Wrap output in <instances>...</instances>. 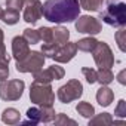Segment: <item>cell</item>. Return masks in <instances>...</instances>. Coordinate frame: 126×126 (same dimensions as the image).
<instances>
[{"label": "cell", "mask_w": 126, "mask_h": 126, "mask_svg": "<svg viewBox=\"0 0 126 126\" xmlns=\"http://www.w3.org/2000/svg\"><path fill=\"white\" fill-rule=\"evenodd\" d=\"M59 47H61L59 45H56V43H53V42H47V43H43V46H42V53H43L45 58H52V56L58 52Z\"/></svg>", "instance_id": "23"}, {"label": "cell", "mask_w": 126, "mask_h": 126, "mask_svg": "<svg viewBox=\"0 0 126 126\" xmlns=\"http://www.w3.org/2000/svg\"><path fill=\"white\" fill-rule=\"evenodd\" d=\"M76 30L79 33H85V34H98L101 33L102 27H101V22L94 18V16H89V15H83L80 16L79 15V19L76 21Z\"/></svg>", "instance_id": "9"}, {"label": "cell", "mask_w": 126, "mask_h": 126, "mask_svg": "<svg viewBox=\"0 0 126 126\" xmlns=\"http://www.w3.org/2000/svg\"><path fill=\"white\" fill-rule=\"evenodd\" d=\"M30 99L36 105H52L55 102V94L50 83L33 82L30 88Z\"/></svg>", "instance_id": "3"}, {"label": "cell", "mask_w": 126, "mask_h": 126, "mask_svg": "<svg viewBox=\"0 0 126 126\" xmlns=\"http://www.w3.org/2000/svg\"><path fill=\"white\" fill-rule=\"evenodd\" d=\"M37 31H39V37H40V40H43V43L52 42V37H53L52 28H49V27H40Z\"/></svg>", "instance_id": "28"}, {"label": "cell", "mask_w": 126, "mask_h": 126, "mask_svg": "<svg viewBox=\"0 0 126 126\" xmlns=\"http://www.w3.org/2000/svg\"><path fill=\"white\" fill-rule=\"evenodd\" d=\"M24 6V0H6V8L11 11H16L19 12Z\"/></svg>", "instance_id": "31"}, {"label": "cell", "mask_w": 126, "mask_h": 126, "mask_svg": "<svg viewBox=\"0 0 126 126\" xmlns=\"http://www.w3.org/2000/svg\"><path fill=\"white\" fill-rule=\"evenodd\" d=\"M24 21L28 24H36L42 15H43V8L40 0H24Z\"/></svg>", "instance_id": "8"}, {"label": "cell", "mask_w": 126, "mask_h": 126, "mask_svg": "<svg viewBox=\"0 0 126 126\" xmlns=\"http://www.w3.org/2000/svg\"><path fill=\"white\" fill-rule=\"evenodd\" d=\"M94 61L99 68H111L114 65V55L110 49V46L104 42H98L95 49L92 50Z\"/></svg>", "instance_id": "7"}, {"label": "cell", "mask_w": 126, "mask_h": 126, "mask_svg": "<svg viewBox=\"0 0 126 126\" xmlns=\"http://www.w3.org/2000/svg\"><path fill=\"white\" fill-rule=\"evenodd\" d=\"M76 53H77V46H76V43L67 42L65 45H62V46L58 49V52L52 56V59H55L56 62H68V61H71V59L76 56Z\"/></svg>", "instance_id": "12"}, {"label": "cell", "mask_w": 126, "mask_h": 126, "mask_svg": "<svg viewBox=\"0 0 126 126\" xmlns=\"http://www.w3.org/2000/svg\"><path fill=\"white\" fill-rule=\"evenodd\" d=\"M30 53V45L22 36H16L12 40V55L15 61H22Z\"/></svg>", "instance_id": "11"}, {"label": "cell", "mask_w": 126, "mask_h": 126, "mask_svg": "<svg viewBox=\"0 0 126 126\" xmlns=\"http://www.w3.org/2000/svg\"><path fill=\"white\" fill-rule=\"evenodd\" d=\"M114 99V92L107 86V85H102L98 92H96V101L101 107H108Z\"/></svg>", "instance_id": "13"}, {"label": "cell", "mask_w": 126, "mask_h": 126, "mask_svg": "<svg viewBox=\"0 0 126 126\" xmlns=\"http://www.w3.org/2000/svg\"><path fill=\"white\" fill-rule=\"evenodd\" d=\"M83 94V85L73 79V80H68L65 85H62L59 89H58V99L64 104H68L74 99H79Z\"/></svg>", "instance_id": "6"}, {"label": "cell", "mask_w": 126, "mask_h": 126, "mask_svg": "<svg viewBox=\"0 0 126 126\" xmlns=\"http://www.w3.org/2000/svg\"><path fill=\"white\" fill-rule=\"evenodd\" d=\"M65 74L64 68L59 67V65H50L49 68L46 70H39L34 73V82H39V83H50L52 80H59L62 79Z\"/></svg>", "instance_id": "10"}, {"label": "cell", "mask_w": 126, "mask_h": 126, "mask_svg": "<svg viewBox=\"0 0 126 126\" xmlns=\"http://www.w3.org/2000/svg\"><path fill=\"white\" fill-rule=\"evenodd\" d=\"M2 21L8 25H15L18 21H19V12L16 11H11V9H6L3 11V15H2Z\"/></svg>", "instance_id": "22"}, {"label": "cell", "mask_w": 126, "mask_h": 126, "mask_svg": "<svg viewBox=\"0 0 126 126\" xmlns=\"http://www.w3.org/2000/svg\"><path fill=\"white\" fill-rule=\"evenodd\" d=\"M105 2H107V0H79L80 8H83L86 11H91V12L99 11L105 5Z\"/></svg>", "instance_id": "16"}, {"label": "cell", "mask_w": 126, "mask_h": 126, "mask_svg": "<svg viewBox=\"0 0 126 126\" xmlns=\"http://www.w3.org/2000/svg\"><path fill=\"white\" fill-rule=\"evenodd\" d=\"M113 123V117L108 114V113H101L98 116H92L91 120H89V126H98V125H111Z\"/></svg>", "instance_id": "20"}, {"label": "cell", "mask_w": 126, "mask_h": 126, "mask_svg": "<svg viewBox=\"0 0 126 126\" xmlns=\"http://www.w3.org/2000/svg\"><path fill=\"white\" fill-rule=\"evenodd\" d=\"M56 126H62V125H73V126H76L77 123H76V120H73V119H70V117H67L64 113H59V114H56L55 116V119L52 120Z\"/></svg>", "instance_id": "27"}, {"label": "cell", "mask_w": 126, "mask_h": 126, "mask_svg": "<svg viewBox=\"0 0 126 126\" xmlns=\"http://www.w3.org/2000/svg\"><path fill=\"white\" fill-rule=\"evenodd\" d=\"M125 76H126V70H122V71L119 73V76H117V80H119L120 85H126V79H125Z\"/></svg>", "instance_id": "34"}, {"label": "cell", "mask_w": 126, "mask_h": 126, "mask_svg": "<svg viewBox=\"0 0 126 126\" xmlns=\"http://www.w3.org/2000/svg\"><path fill=\"white\" fill-rule=\"evenodd\" d=\"M27 117H28V120L25 123H31V125L40 123V108H37V107L28 108L27 110Z\"/></svg>", "instance_id": "25"}, {"label": "cell", "mask_w": 126, "mask_h": 126, "mask_svg": "<svg viewBox=\"0 0 126 126\" xmlns=\"http://www.w3.org/2000/svg\"><path fill=\"white\" fill-rule=\"evenodd\" d=\"M2 15H3V9L0 8V19H2Z\"/></svg>", "instance_id": "35"}, {"label": "cell", "mask_w": 126, "mask_h": 126, "mask_svg": "<svg viewBox=\"0 0 126 126\" xmlns=\"http://www.w3.org/2000/svg\"><path fill=\"white\" fill-rule=\"evenodd\" d=\"M116 42L119 45V49L122 52H125L126 50V46H125V43H126V30L123 27H120V30L116 33Z\"/></svg>", "instance_id": "29"}, {"label": "cell", "mask_w": 126, "mask_h": 126, "mask_svg": "<svg viewBox=\"0 0 126 126\" xmlns=\"http://www.w3.org/2000/svg\"><path fill=\"white\" fill-rule=\"evenodd\" d=\"M99 18L111 27L126 25V5L125 3H108L104 11L99 12Z\"/></svg>", "instance_id": "2"}, {"label": "cell", "mask_w": 126, "mask_h": 126, "mask_svg": "<svg viewBox=\"0 0 126 126\" xmlns=\"http://www.w3.org/2000/svg\"><path fill=\"white\" fill-rule=\"evenodd\" d=\"M114 114L119 116V117H125L126 116V102H125V99L119 101V104H117V107L114 110Z\"/></svg>", "instance_id": "32"}, {"label": "cell", "mask_w": 126, "mask_h": 126, "mask_svg": "<svg viewBox=\"0 0 126 126\" xmlns=\"http://www.w3.org/2000/svg\"><path fill=\"white\" fill-rule=\"evenodd\" d=\"M43 16L49 22H73L80 15L79 0H46L42 5Z\"/></svg>", "instance_id": "1"}, {"label": "cell", "mask_w": 126, "mask_h": 126, "mask_svg": "<svg viewBox=\"0 0 126 126\" xmlns=\"http://www.w3.org/2000/svg\"><path fill=\"white\" fill-rule=\"evenodd\" d=\"M21 120V113L15 108H6L2 113V122L6 125H16Z\"/></svg>", "instance_id": "15"}, {"label": "cell", "mask_w": 126, "mask_h": 126, "mask_svg": "<svg viewBox=\"0 0 126 126\" xmlns=\"http://www.w3.org/2000/svg\"><path fill=\"white\" fill-rule=\"evenodd\" d=\"M25 83L19 79L16 80H3L0 85V98L3 101H16L22 96Z\"/></svg>", "instance_id": "5"}, {"label": "cell", "mask_w": 126, "mask_h": 126, "mask_svg": "<svg viewBox=\"0 0 126 126\" xmlns=\"http://www.w3.org/2000/svg\"><path fill=\"white\" fill-rule=\"evenodd\" d=\"M45 56L42 52L39 50H30V53L22 59V61H16V70L19 73H36L39 70L43 68L45 65Z\"/></svg>", "instance_id": "4"}, {"label": "cell", "mask_w": 126, "mask_h": 126, "mask_svg": "<svg viewBox=\"0 0 126 126\" xmlns=\"http://www.w3.org/2000/svg\"><path fill=\"white\" fill-rule=\"evenodd\" d=\"M52 33H53V37H52V42L62 46V45H65L70 39V31L64 27H55L52 28Z\"/></svg>", "instance_id": "14"}, {"label": "cell", "mask_w": 126, "mask_h": 126, "mask_svg": "<svg viewBox=\"0 0 126 126\" xmlns=\"http://www.w3.org/2000/svg\"><path fill=\"white\" fill-rule=\"evenodd\" d=\"M55 116H56V113L52 105H40V122L49 123L55 119Z\"/></svg>", "instance_id": "19"}, {"label": "cell", "mask_w": 126, "mask_h": 126, "mask_svg": "<svg viewBox=\"0 0 126 126\" xmlns=\"http://www.w3.org/2000/svg\"><path fill=\"white\" fill-rule=\"evenodd\" d=\"M22 37L27 40V43L30 45H36V43H39L40 42V37H39V31L37 30H33V28H25L24 30V34H22Z\"/></svg>", "instance_id": "24"}, {"label": "cell", "mask_w": 126, "mask_h": 126, "mask_svg": "<svg viewBox=\"0 0 126 126\" xmlns=\"http://www.w3.org/2000/svg\"><path fill=\"white\" fill-rule=\"evenodd\" d=\"M82 73L85 74V77H86V82H88L89 85H94V83L96 82V71H95L94 68L83 67V68H82Z\"/></svg>", "instance_id": "30"}, {"label": "cell", "mask_w": 126, "mask_h": 126, "mask_svg": "<svg viewBox=\"0 0 126 126\" xmlns=\"http://www.w3.org/2000/svg\"><path fill=\"white\" fill-rule=\"evenodd\" d=\"M76 110H77V113H79L82 117H86V119H91V117L95 114V108H94V105H91V104L86 102V101L79 102L77 107H76Z\"/></svg>", "instance_id": "21"}, {"label": "cell", "mask_w": 126, "mask_h": 126, "mask_svg": "<svg viewBox=\"0 0 126 126\" xmlns=\"http://www.w3.org/2000/svg\"><path fill=\"white\" fill-rule=\"evenodd\" d=\"M96 43H98L96 39H94V37H85V39L79 40V42L76 43V46H77V49L82 50V52H92V50L95 49Z\"/></svg>", "instance_id": "17"}, {"label": "cell", "mask_w": 126, "mask_h": 126, "mask_svg": "<svg viewBox=\"0 0 126 126\" xmlns=\"http://www.w3.org/2000/svg\"><path fill=\"white\" fill-rule=\"evenodd\" d=\"M0 64L9 65V56L6 52V46L3 43V30L0 28Z\"/></svg>", "instance_id": "26"}, {"label": "cell", "mask_w": 126, "mask_h": 126, "mask_svg": "<svg viewBox=\"0 0 126 126\" xmlns=\"http://www.w3.org/2000/svg\"><path fill=\"white\" fill-rule=\"evenodd\" d=\"M9 76V65H5V64H0V82L6 80Z\"/></svg>", "instance_id": "33"}, {"label": "cell", "mask_w": 126, "mask_h": 126, "mask_svg": "<svg viewBox=\"0 0 126 126\" xmlns=\"http://www.w3.org/2000/svg\"><path fill=\"white\" fill-rule=\"evenodd\" d=\"M113 80H114V74L111 68H99L96 71V82H99L101 85H110Z\"/></svg>", "instance_id": "18"}]
</instances>
